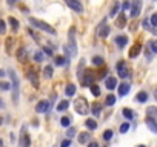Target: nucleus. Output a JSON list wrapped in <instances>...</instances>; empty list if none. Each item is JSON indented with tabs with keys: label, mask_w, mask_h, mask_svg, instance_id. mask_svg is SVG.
I'll return each mask as SVG.
<instances>
[{
	"label": "nucleus",
	"mask_w": 157,
	"mask_h": 147,
	"mask_svg": "<svg viewBox=\"0 0 157 147\" xmlns=\"http://www.w3.org/2000/svg\"><path fill=\"white\" fill-rule=\"evenodd\" d=\"M93 64L94 66H103V58L102 57H93Z\"/></svg>",
	"instance_id": "2f4dec72"
},
{
	"label": "nucleus",
	"mask_w": 157,
	"mask_h": 147,
	"mask_svg": "<svg viewBox=\"0 0 157 147\" xmlns=\"http://www.w3.org/2000/svg\"><path fill=\"white\" fill-rule=\"evenodd\" d=\"M100 112H102V104L94 103V104H93V115H94V117H99Z\"/></svg>",
	"instance_id": "5701e85b"
},
{
	"label": "nucleus",
	"mask_w": 157,
	"mask_h": 147,
	"mask_svg": "<svg viewBox=\"0 0 157 147\" xmlns=\"http://www.w3.org/2000/svg\"><path fill=\"white\" fill-rule=\"evenodd\" d=\"M146 126H148V129H149L151 132H154V133L157 135V123H155V120L148 118V120H146Z\"/></svg>",
	"instance_id": "a211bd4d"
},
{
	"label": "nucleus",
	"mask_w": 157,
	"mask_h": 147,
	"mask_svg": "<svg viewBox=\"0 0 157 147\" xmlns=\"http://www.w3.org/2000/svg\"><path fill=\"white\" fill-rule=\"evenodd\" d=\"M139 147H145V145H139Z\"/></svg>",
	"instance_id": "603ef678"
},
{
	"label": "nucleus",
	"mask_w": 157,
	"mask_h": 147,
	"mask_svg": "<svg viewBox=\"0 0 157 147\" xmlns=\"http://www.w3.org/2000/svg\"><path fill=\"white\" fill-rule=\"evenodd\" d=\"M65 2H66V5H68L74 13H78V14L83 13V6H82V3L78 2V0H65Z\"/></svg>",
	"instance_id": "39448f33"
},
{
	"label": "nucleus",
	"mask_w": 157,
	"mask_h": 147,
	"mask_svg": "<svg viewBox=\"0 0 157 147\" xmlns=\"http://www.w3.org/2000/svg\"><path fill=\"white\" fill-rule=\"evenodd\" d=\"M119 9H120V3H119V2H116V3L113 5L111 11H109V17H116V14L119 13Z\"/></svg>",
	"instance_id": "4be33fe9"
},
{
	"label": "nucleus",
	"mask_w": 157,
	"mask_h": 147,
	"mask_svg": "<svg viewBox=\"0 0 157 147\" xmlns=\"http://www.w3.org/2000/svg\"><path fill=\"white\" fill-rule=\"evenodd\" d=\"M28 78L31 80V83H33L36 88H39V80H37V77L34 75V72H28Z\"/></svg>",
	"instance_id": "bb28decb"
},
{
	"label": "nucleus",
	"mask_w": 157,
	"mask_h": 147,
	"mask_svg": "<svg viewBox=\"0 0 157 147\" xmlns=\"http://www.w3.org/2000/svg\"><path fill=\"white\" fill-rule=\"evenodd\" d=\"M117 74H119L122 78H128V77H129V69H128V66H126L123 61H120V63L117 64Z\"/></svg>",
	"instance_id": "0eeeda50"
},
{
	"label": "nucleus",
	"mask_w": 157,
	"mask_h": 147,
	"mask_svg": "<svg viewBox=\"0 0 157 147\" xmlns=\"http://www.w3.org/2000/svg\"><path fill=\"white\" fill-rule=\"evenodd\" d=\"M20 147H31V138L26 133L25 127H22V135H20Z\"/></svg>",
	"instance_id": "6e6552de"
},
{
	"label": "nucleus",
	"mask_w": 157,
	"mask_h": 147,
	"mask_svg": "<svg viewBox=\"0 0 157 147\" xmlns=\"http://www.w3.org/2000/svg\"><path fill=\"white\" fill-rule=\"evenodd\" d=\"M154 97H155V100H157V89H155V92H154Z\"/></svg>",
	"instance_id": "3c124183"
},
{
	"label": "nucleus",
	"mask_w": 157,
	"mask_h": 147,
	"mask_svg": "<svg viewBox=\"0 0 157 147\" xmlns=\"http://www.w3.org/2000/svg\"><path fill=\"white\" fill-rule=\"evenodd\" d=\"M75 91H77V86L72 84V83L66 84V88H65V94H66V97H74V95H75Z\"/></svg>",
	"instance_id": "ddd939ff"
},
{
	"label": "nucleus",
	"mask_w": 157,
	"mask_h": 147,
	"mask_svg": "<svg viewBox=\"0 0 157 147\" xmlns=\"http://www.w3.org/2000/svg\"><path fill=\"white\" fill-rule=\"evenodd\" d=\"M6 32V25L3 20H0V34H5Z\"/></svg>",
	"instance_id": "79ce46f5"
},
{
	"label": "nucleus",
	"mask_w": 157,
	"mask_h": 147,
	"mask_svg": "<svg viewBox=\"0 0 157 147\" xmlns=\"http://www.w3.org/2000/svg\"><path fill=\"white\" fill-rule=\"evenodd\" d=\"M71 145V141L69 139H65V141H62V144H60V147H69Z\"/></svg>",
	"instance_id": "c03bdc74"
},
{
	"label": "nucleus",
	"mask_w": 157,
	"mask_h": 147,
	"mask_svg": "<svg viewBox=\"0 0 157 147\" xmlns=\"http://www.w3.org/2000/svg\"><path fill=\"white\" fill-rule=\"evenodd\" d=\"M75 133H77V130L72 127V129H68V133L66 135H68V138H72V136H75Z\"/></svg>",
	"instance_id": "37998d69"
},
{
	"label": "nucleus",
	"mask_w": 157,
	"mask_h": 147,
	"mask_svg": "<svg viewBox=\"0 0 157 147\" xmlns=\"http://www.w3.org/2000/svg\"><path fill=\"white\" fill-rule=\"evenodd\" d=\"M126 25V17H125V14H120V17L117 19V26L119 28H123Z\"/></svg>",
	"instance_id": "cd10ccee"
},
{
	"label": "nucleus",
	"mask_w": 157,
	"mask_h": 147,
	"mask_svg": "<svg viewBox=\"0 0 157 147\" xmlns=\"http://www.w3.org/2000/svg\"><path fill=\"white\" fill-rule=\"evenodd\" d=\"M10 89H11V84H10V83L0 81V91H10Z\"/></svg>",
	"instance_id": "e433bc0d"
},
{
	"label": "nucleus",
	"mask_w": 157,
	"mask_h": 147,
	"mask_svg": "<svg viewBox=\"0 0 157 147\" xmlns=\"http://www.w3.org/2000/svg\"><path fill=\"white\" fill-rule=\"evenodd\" d=\"M68 107H69V101H68V100H63V101H60V103L57 104V110H59V112H65Z\"/></svg>",
	"instance_id": "aec40b11"
},
{
	"label": "nucleus",
	"mask_w": 157,
	"mask_h": 147,
	"mask_svg": "<svg viewBox=\"0 0 157 147\" xmlns=\"http://www.w3.org/2000/svg\"><path fill=\"white\" fill-rule=\"evenodd\" d=\"M68 52L71 54V57L77 55V43H75V37H74V31L69 32V45H68Z\"/></svg>",
	"instance_id": "20e7f679"
},
{
	"label": "nucleus",
	"mask_w": 157,
	"mask_h": 147,
	"mask_svg": "<svg viewBox=\"0 0 157 147\" xmlns=\"http://www.w3.org/2000/svg\"><path fill=\"white\" fill-rule=\"evenodd\" d=\"M123 8H125V9H128V8H129V3H128V2H125V5H123Z\"/></svg>",
	"instance_id": "09e8293b"
},
{
	"label": "nucleus",
	"mask_w": 157,
	"mask_h": 147,
	"mask_svg": "<svg viewBox=\"0 0 157 147\" xmlns=\"http://www.w3.org/2000/svg\"><path fill=\"white\" fill-rule=\"evenodd\" d=\"M122 113H123V117H125V118H128V120H131V118L134 117V115H132V112H131V109H123V110H122Z\"/></svg>",
	"instance_id": "c9c22d12"
},
{
	"label": "nucleus",
	"mask_w": 157,
	"mask_h": 147,
	"mask_svg": "<svg viewBox=\"0 0 157 147\" xmlns=\"http://www.w3.org/2000/svg\"><path fill=\"white\" fill-rule=\"evenodd\" d=\"M66 63H68V61H66L65 57H62V55H60V57H56V64H57V66H65Z\"/></svg>",
	"instance_id": "7c9ffc66"
},
{
	"label": "nucleus",
	"mask_w": 157,
	"mask_h": 147,
	"mask_svg": "<svg viewBox=\"0 0 157 147\" xmlns=\"http://www.w3.org/2000/svg\"><path fill=\"white\" fill-rule=\"evenodd\" d=\"M74 109L77 110V113H80V115H86L90 112V104L86 101V98L80 97V98H77L74 101Z\"/></svg>",
	"instance_id": "7ed1b4c3"
},
{
	"label": "nucleus",
	"mask_w": 157,
	"mask_h": 147,
	"mask_svg": "<svg viewBox=\"0 0 157 147\" xmlns=\"http://www.w3.org/2000/svg\"><path fill=\"white\" fill-rule=\"evenodd\" d=\"M146 115H148V118H151V120H157V107H148L146 109Z\"/></svg>",
	"instance_id": "6ab92c4d"
},
{
	"label": "nucleus",
	"mask_w": 157,
	"mask_h": 147,
	"mask_svg": "<svg viewBox=\"0 0 157 147\" xmlns=\"http://www.w3.org/2000/svg\"><path fill=\"white\" fill-rule=\"evenodd\" d=\"M131 6V17H137L140 14V9H142V0H134V2L129 5Z\"/></svg>",
	"instance_id": "423d86ee"
},
{
	"label": "nucleus",
	"mask_w": 157,
	"mask_h": 147,
	"mask_svg": "<svg viewBox=\"0 0 157 147\" xmlns=\"http://www.w3.org/2000/svg\"><path fill=\"white\" fill-rule=\"evenodd\" d=\"M26 55H28V51H26V48H20V49L17 51V60H19L20 63H23V61L26 60Z\"/></svg>",
	"instance_id": "2eb2a0df"
},
{
	"label": "nucleus",
	"mask_w": 157,
	"mask_h": 147,
	"mask_svg": "<svg viewBox=\"0 0 157 147\" xmlns=\"http://www.w3.org/2000/svg\"><path fill=\"white\" fill-rule=\"evenodd\" d=\"M29 23H31L34 28H39V29H42V31H45V32H48V34H51V35H56V29H54L51 25H48L46 22H42V20H39V19L29 17Z\"/></svg>",
	"instance_id": "f03ea898"
},
{
	"label": "nucleus",
	"mask_w": 157,
	"mask_h": 147,
	"mask_svg": "<svg viewBox=\"0 0 157 147\" xmlns=\"http://www.w3.org/2000/svg\"><path fill=\"white\" fill-rule=\"evenodd\" d=\"M88 147H99V144H97V142H90Z\"/></svg>",
	"instance_id": "49530a36"
},
{
	"label": "nucleus",
	"mask_w": 157,
	"mask_h": 147,
	"mask_svg": "<svg viewBox=\"0 0 157 147\" xmlns=\"http://www.w3.org/2000/svg\"><path fill=\"white\" fill-rule=\"evenodd\" d=\"M3 75H5V72H3L2 69H0V77H3Z\"/></svg>",
	"instance_id": "8fccbe9b"
},
{
	"label": "nucleus",
	"mask_w": 157,
	"mask_h": 147,
	"mask_svg": "<svg viewBox=\"0 0 157 147\" xmlns=\"http://www.w3.org/2000/svg\"><path fill=\"white\" fill-rule=\"evenodd\" d=\"M77 139H78V142H80V144H86V142H90L91 135H90L88 132H82V133H78Z\"/></svg>",
	"instance_id": "f8f14e48"
},
{
	"label": "nucleus",
	"mask_w": 157,
	"mask_h": 147,
	"mask_svg": "<svg viewBox=\"0 0 157 147\" xmlns=\"http://www.w3.org/2000/svg\"><path fill=\"white\" fill-rule=\"evenodd\" d=\"M136 100H137L139 103H145V101L148 100V94L142 91V92H139V94L136 95Z\"/></svg>",
	"instance_id": "412c9836"
},
{
	"label": "nucleus",
	"mask_w": 157,
	"mask_h": 147,
	"mask_svg": "<svg viewBox=\"0 0 157 147\" xmlns=\"http://www.w3.org/2000/svg\"><path fill=\"white\" fill-rule=\"evenodd\" d=\"M149 23H151L154 28H157V13L151 16V19H149Z\"/></svg>",
	"instance_id": "a19ab883"
},
{
	"label": "nucleus",
	"mask_w": 157,
	"mask_h": 147,
	"mask_svg": "<svg viewBox=\"0 0 157 147\" xmlns=\"http://www.w3.org/2000/svg\"><path fill=\"white\" fill-rule=\"evenodd\" d=\"M111 138H113V130H105L103 132V139L105 141H109Z\"/></svg>",
	"instance_id": "4c0bfd02"
},
{
	"label": "nucleus",
	"mask_w": 157,
	"mask_h": 147,
	"mask_svg": "<svg viewBox=\"0 0 157 147\" xmlns=\"http://www.w3.org/2000/svg\"><path fill=\"white\" fill-rule=\"evenodd\" d=\"M86 127L90 129V130H96L97 129V123H96V120H93V118H90V120H86Z\"/></svg>",
	"instance_id": "b1692460"
},
{
	"label": "nucleus",
	"mask_w": 157,
	"mask_h": 147,
	"mask_svg": "<svg viewBox=\"0 0 157 147\" xmlns=\"http://www.w3.org/2000/svg\"><path fill=\"white\" fill-rule=\"evenodd\" d=\"M139 52H140V46H139V45H136V46L129 51V57H131V58H134V57H137V55H139Z\"/></svg>",
	"instance_id": "c756f323"
},
{
	"label": "nucleus",
	"mask_w": 157,
	"mask_h": 147,
	"mask_svg": "<svg viewBox=\"0 0 157 147\" xmlns=\"http://www.w3.org/2000/svg\"><path fill=\"white\" fill-rule=\"evenodd\" d=\"M105 103H106V106H114V103H116V97H114V95H108Z\"/></svg>",
	"instance_id": "473e14b6"
},
{
	"label": "nucleus",
	"mask_w": 157,
	"mask_h": 147,
	"mask_svg": "<svg viewBox=\"0 0 157 147\" xmlns=\"http://www.w3.org/2000/svg\"><path fill=\"white\" fill-rule=\"evenodd\" d=\"M149 49H151L154 54H157V40H152V41H149Z\"/></svg>",
	"instance_id": "58836bf2"
},
{
	"label": "nucleus",
	"mask_w": 157,
	"mask_h": 147,
	"mask_svg": "<svg viewBox=\"0 0 157 147\" xmlns=\"http://www.w3.org/2000/svg\"><path fill=\"white\" fill-rule=\"evenodd\" d=\"M48 109H49V103L45 101V100L39 101L37 106H36V110H37L39 113H45V112H48Z\"/></svg>",
	"instance_id": "9d476101"
},
{
	"label": "nucleus",
	"mask_w": 157,
	"mask_h": 147,
	"mask_svg": "<svg viewBox=\"0 0 157 147\" xmlns=\"http://www.w3.org/2000/svg\"><path fill=\"white\" fill-rule=\"evenodd\" d=\"M105 86H106V89H109V91L116 89V88H117V80H116V77H108V78L105 80Z\"/></svg>",
	"instance_id": "9b49d317"
},
{
	"label": "nucleus",
	"mask_w": 157,
	"mask_h": 147,
	"mask_svg": "<svg viewBox=\"0 0 157 147\" xmlns=\"http://www.w3.org/2000/svg\"><path fill=\"white\" fill-rule=\"evenodd\" d=\"M116 43H117L119 48H123V46L128 45V37L126 35H117L116 37Z\"/></svg>",
	"instance_id": "4468645a"
},
{
	"label": "nucleus",
	"mask_w": 157,
	"mask_h": 147,
	"mask_svg": "<svg viewBox=\"0 0 157 147\" xmlns=\"http://www.w3.org/2000/svg\"><path fill=\"white\" fill-rule=\"evenodd\" d=\"M43 49H45V54H48V55H52V54H54V52H52V49H49L48 46H46V48H43Z\"/></svg>",
	"instance_id": "a18cd8bd"
},
{
	"label": "nucleus",
	"mask_w": 157,
	"mask_h": 147,
	"mask_svg": "<svg viewBox=\"0 0 157 147\" xmlns=\"http://www.w3.org/2000/svg\"><path fill=\"white\" fill-rule=\"evenodd\" d=\"M10 77H11V91H13V100L14 103H19V95H20V80L17 77V74L14 70H10Z\"/></svg>",
	"instance_id": "f257e3e1"
},
{
	"label": "nucleus",
	"mask_w": 157,
	"mask_h": 147,
	"mask_svg": "<svg viewBox=\"0 0 157 147\" xmlns=\"http://www.w3.org/2000/svg\"><path fill=\"white\" fill-rule=\"evenodd\" d=\"M90 89H91V94H93L94 97H99V95H100V88H99L97 84L93 83V84L90 86Z\"/></svg>",
	"instance_id": "a878e982"
},
{
	"label": "nucleus",
	"mask_w": 157,
	"mask_h": 147,
	"mask_svg": "<svg viewBox=\"0 0 157 147\" xmlns=\"http://www.w3.org/2000/svg\"><path fill=\"white\" fill-rule=\"evenodd\" d=\"M128 130H129V123H123L120 126V133H126Z\"/></svg>",
	"instance_id": "ea45409f"
},
{
	"label": "nucleus",
	"mask_w": 157,
	"mask_h": 147,
	"mask_svg": "<svg viewBox=\"0 0 157 147\" xmlns=\"http://www.w3.org/2000/svg\"><path fill=\"white\" fill-rule=\"evenodd\" d=\"M34 61H37V63L43 61V54H42L40 51H37V52L34 54Z\"/></svg>",
	"instance_id": "f704fd0d"
},
{
	"label": "nucleus",
	"mask_w": 157,
	"mask_h": 147,
	"mask_svg": "<svg viewBox=\"0 0 157 147\" xmlns=\"http://www.w3.org/2000/svg\"><path fill=\"white\" fill-rule=\"evenodd\" d=\"M16 2H17V0H8V3H10V5H14Z\"/></svg>",
	"instance_id": "de8ad7c7"
},
{
	"label": "nucleus",
	"mask_w": 157,
	"mask_h": 147,
	"mask_svg": "<svg viewBox=\"0 0 157 147\" xmlns=\"http://www.w3.org/2000/svg\"><path fill=\"white\" fill-rule=\"evenodd\" d=\"M8 22H10V25L13 26V29H14V31H19V22H17V19L10 17V19H8Z\"/></svg>",
	"instance_id": "c85d7f7f"
},
{
	"label": "nucleus",
	"mask_w": 157,
	"mask_h": 147,
	"mask_svg": "<svg viewBox=\"0 0 157 147\" xmlns=\"http://www.w3.org/2000/svg\"><path fill=\"white\" fill-rule=\"evenodd\" d=\"M43 77L45 78H51L52 77V66H46L43 69Z\"/></svg>",
	"instance_id": "393cba45"
},
{
	"label": "nucleus",
	"mask_w": 157,
	"mask_h": 147,
	"mask_svg": "<svg viewBox=\"0 0 157 147\" xmlns=\"http://www.w3.org/2000/svg\"><path fill=\"white\" fill-rule=\"evenodd\" d=\"M129 89H131V86H129L128 83H122V84L119 86V95H120V97H125V95L129 92Z\"/></svg>",
	"instance_id": "dca6fc26"
},
{
	"label": "nucleus",
	"mask_w": 157,
	"mask_h": 147,
	"mask_svg": "<svg viewBox=\"0 0 157 147\" xmlns=\"http://www.w3.org/2000/svg\"><path fill=\"white\" fill-rule=\"evenodd\" d=\"M60 124H62L63 127H69V124H71V120H69L68 117H62V120H60Z\"/></svg>",
	"instance_id": "72a5a7b5"
},
{
	"label": "nucleus",
	"mask_w": 157,
	"mask_h": 147,
	"mask_svg": "<svg viewBox=\"0 0 157 147\" xmlns=\"http://www.w3.org/2000/svg\"><path fill=\"white\" fill-rule=\"evenodd\" d=\"M97 34H99V37H102V38L108 37V34H109V26H106V25H102V26L99 28Z\"/></svg>",
	"instance_id": "f3484780"
},
{
	"label": "nucleus",
	"mask_w": 157,
	"mask_h": 147,
	"mask_svg": "<svg viewBox=\"0 0 157 147\" xmlns=\"http://www.w3.org/2000/svg\"><path fill=\"white\" fill-rule=\"evenodd\" d=\"M82 83H83V86H91L93 83H94V75H93V72H85V77L82 78Z\"/></svg>",
	"instance_id": "1a4fd4ad"
}]
</instances>
